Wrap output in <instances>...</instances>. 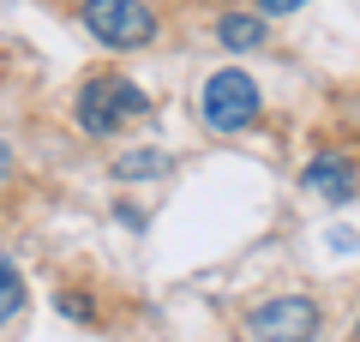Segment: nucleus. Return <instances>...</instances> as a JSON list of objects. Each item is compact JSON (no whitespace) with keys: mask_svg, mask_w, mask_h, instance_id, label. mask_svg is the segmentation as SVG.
I'll return each instance as SVG.
<instances>
[{"mask_svg":"<svg viewBox=\"0 0 360 342\" xmlns=\"http://www.w3.org/2000/svg\"><path fill=\"white\" fill-rule=\"evenodd\" d=\"M144 108H150V96H144L132 78H120V72H96V78H84V90H78V127L96 132V139L120 132L127 120H139Z\"/></svg>","mask_w":360,"mask_h":342,"instance_id":"obj_1","label":"nucleus"},{"mask_svg":"<svg viewBox=\"0 0 360 342\" xmlns=\"http://www.w3.org/2000/svg\"><path fill=\"white\" fill-rule=\"evenodd\" d=\"M258 108H264V96H258V78L240 72V66H229V72H210L205 90H198V114H205L210 132H246L258 120Z\"/></svg>","mask_w":360,"mask_h":342,"instance_id":"obj_2","label":"nucleus"},{"mask_svg":"<svg viewBox=\"0 0 360 342\" xmlns=\"http://www.w3.org/2000/svg\"><path fill=\"white\" fill-rule=\"evenodd\" d=\"M78 18H84V30L103 49H144L156 37V13L144 0H84Z\"/></svg>","mask_w":360,"mask_h":342,"instance_id":"obj_3","label":"nucleus"},{"mask_svg":"<svg viewBox=\"0 0 360 342\" xmlns=\"http://www.w3.org/2000/svg\"><path fill=\"white\" fill-rule=\"evenodd\" d=\"M252 336L258 342H312L319 336V306L307 294H283V300H264L252 312Z\"/></svg>","mask_w":360,"mask_h":342,"instance_id":"obj_4","label":"nucleus"},{"mask_svg":"<svg viewBox=\"0 0 360 342\" xmlns=\"http://www.w3.org/2000/svg\"><path fill=\"white\" fill-rule=\"evenodd\" d=\"M300 186L319 192L324 204H348L360 192V180H354V163H342V156H312L307 175H300Z\"/></svg>","mask_w":360,"mask_h":342,"instance_id":"obj_5","label":"nucleus"},{"mask_svg":"<svg viewBox=\"0 0 360 342\" xmlns=\"http://www.w3.org/2000/svg\"><path fill=\"white\" fill-rule=\"evenodd\" d=\"M217 37H222V49H234V54H252V49H264V13H222V25H217Z\"/></svg>","mask_w":360,"mask_h":342,"instance_id":"obj_6","label":"nucleus"},{"mask_svg":"<svg viewBox=\"0 0 360 342\" xmlns=\"http://www.w3.org/2000/svg\"><path fill=\"white\" fill-rule=\"evenodd\" d=\"M168 151H132V156H120L115 163V180H144V175H168Z\"/></svg>","mask_w":360,"mask_h":342,"instance_id":"obj_7","label":"nucleus"},{"mask_svg":"<svg viewBox=\"0 0 360 342\" xmlns=\"http://www.w3.org/2000/svg\"><path fill=\"white\" fill-rule=\"evenodd\" d=\"M18 312H25V277L0 258V324H6V318H18Z\"/></svg>","mask_w":360,"mask_h":342,"instance_id":"obj_8","label":"nucleus"},{"mask_svg":"<svg viewBox=\"0 0 360 342\" xmlns=\"http://www.w3.org/2000/svg\"><path fill=\"white\" fill-rule=\"evenodd\" d=\"M60 312H66V318H90V306L78 300V294H60Z\"/></svg>","mask_w":360,"mask_h":342,"instance_id":"obj_9","label":"nucleus"},{"mask_svg":"<svg viewBox=\"0 0 360 342\" xmlns=\"http://www.w3.org/2000/svg\"><path fill=\"white\" fill-rule=\"evenodd\" d=\"M307 0H264V13H300Z\"/></svg>","mask_w":360,"mask_h":342,"instance_id":"obj_10","label":"nucleus"},{"mask_svg":"<svg viewBox=\"0 0 360 342\" xmlns=\"http://www.w3.org/2000/svg\"><path fill=\"white\" fill-rule=\"evenodd\" d=\"M13 175V151H6V144H0V180Z\"/></svg>","mask_w":360,"mask_h":342,"instance_id":"obj_11","label":"nucleus"}]
</instances>
